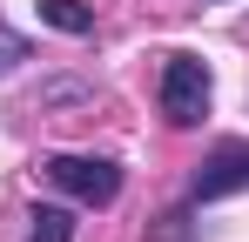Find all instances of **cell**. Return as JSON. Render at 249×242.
Instances as JSON below:
<instances>
[{"mask_svg": "<svg viewBox=\"0 0 249 242\" xmlns=\"http://www.w3.org/2000/svg\"><path fill=\"white\" fill-rule=\"evenodd\" d=\"M41 175L68 202H88V208H108V202L122 195V168H115L108 155H47Z\"/></svg>", "mask_w": 249, "mask_h": 242, "instance_id": "6da1fadb", "label": "cell"}, {"mask_svg": "<svg viewBox=\"0 0 249 242\" xmlns=\"http://www.w3.org/2000/svg\"><path fill=\"white\" fill-rule=\"evenodd\" d=\"M162 115L168 128H196V121L209 115V68L196 61V54H168L162 61Z\"/></svg>", "mask_w": 249, "mask_h": 242, "instance_id": "7a4b0ae2", "label": "cell"}, {"mask_svg": "<svg viewBox=\"0 0 249 242\" xmlns=\"http://www.w3.org/2000/svg\"><path fill=\"white\" fill-rule=\"evenodd\" d=\"M243 189H249V141H215L189 182V202H222V195H243Z\"/></svg>", "mask_w": 249, "mask_h": 242, "instance_id": "3957f363", "label": "cell"}, {"mask_svg": "<svg viewBox=\"0 0 249 242\" xmlns=\"http://www.w3.org/2000/svg\"><path fill=\"white\" fill-rule=\"evenodd\" d=\"M27 222H34L27 242H74V208H61V202H41Z\"/></svg>", "mask_w": 249, "mask_h": 242, "instance_id": "277c9868", "label": "cell"}, {"mask_svg": "<svg viewBox=\"0 0 249 242\" xmlns=\"http://www.w3.org/2000/svg\"><path fill=\"white\" fill-rule=\"evenodd\" d=\"M41 20L61 27V34H88V27H94V14H88L81 0H41Z\"/></svg>", "mask_w": 249, "mask_h": 242, "instance_id": "5b68a950", "label": "cell"}, {"mask_svg": "<svg viewBox=\"0 0 249 242\" xmlns=\"http://www.w3.org/2000/svg\"><path fill=\"white\" fill-rule=\"evenodd\" d=\"M20 61H27V34H14V27L0 20V74H14Z\"/></svg>", "mask_w": 249, "mask_h": 242, "instance_id": "8992f818", "label": "cell"}, {"mask_svg": "<svg viewBox=\"0 0 249 242\" xmlns=\"http://www.w3.org/2000/svg\"><path fill=\"white\" fill-rule=\"evenodd\" d=\"M155 242H196V229H189V208H168L162 229H155Z\"/></svg>", "mask_w": 249, "mask_h": 242, "instance_id": "52a82bcc", "label": "cell"}]
</instances>
